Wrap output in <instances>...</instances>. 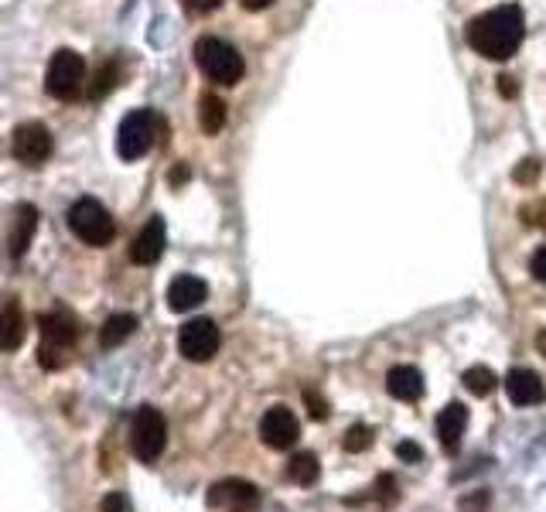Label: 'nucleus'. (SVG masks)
<instances>
[{"instance_id":"aec40b11","label":"nucleus","mask_w":546,"mask_h":512,"mask_svg":"<svg viewBox=\"0 0 546 512\" xmlns=\"http://www.w3.org/2000/svg\"><path fill=\"white\" fill-rule=\"evenodd\" d=\"M198 123H202L205 134H219L226 127V103L215 93H205L198 99Z\"/></svg>"},{"instance_id":"423d86ee","label":"nucleus","mask_w":546,"mask_h":512,"mask_svg":"<svg viewBox=\"0 0 546 512\" xmlns=\"http://www.w3.org/2000/svg\"><path fill=\"white\" fill-rule=\"evenodd\" d=\"M164 444H168V420H164L161 410L140 407L134 424H130V448L144 465H154L161 458Z\"/></svg>"},{"instance_id":"2f4dec72","label":"nucleus","mask_w":546,"mask_h":512,"mask_svg":"<svg viewBox=\"0 0 546 512\" xmlns=\"http://www.w3.org/2000/svg\"><path fill=\"white\" fill-rule=\"evenodd\" d=\"M499 93H502V96H516V79H512V76H502V79H499Z\"/></svg>"},{"instance_id":"7c9ffc66","label":"nucleus","mask_w":546,"mask_h":512,"mask_svg":"<svg viewBox=\"0 0 546 512\" xmlns=\"http://www.w3.org/2000/svg\"><path fill=\"white\" fill-rule=\"evenodd\" d=\"M396 454H400V458H407V461H417L420 458V448H417V444H400V448H396Z\"/></svg>"},{"instance_id":"a878e982","label":"nucleus","mask_w":546,"mask_h":512,"mask_svg":"<svg viewBox=\"0 0 546 512\" xmlns=\"http://www.w3.org/2000/svg\"><path fill=\"white\" fill-rule=\"evenodd\" d=\"M99 512H130V499L123 492H110L103 499V506H99Z\"/></svg>"},{"instance_id":"6ab92c4d","label":"nucleus","mask_w":546,"mask_h":512,"mask_svg":"<svg viewBox=\"0 0 546 512\" xmlns=\"http://www.w3.org/2000/svg\"><path fill=\"white\" fill-rule=\"evenodd\" d=\"M140 328V321L134 315H127V311H120V315H110L103 321V328H99V345L103 349H117V345L127 342L130 335H134Z\"/></svg>"},{"instance_id":"b1692460","label":"nucleus","mask_w":546,"mask_h":512,"mask_svg":"<svg viewBox=\"0 0 546 512\" xmlns=\"http://www.w3.org/2000/svg\"><path fill=\"white\" fill-rule=\"evenodd\" d=\"M113 82H117V65H110V62H106L103 69H99V76H96L93 96H103L106 89H113Z\"/></svg>"},{"instance_id":"4468645a","label":"nucleus","mask_w":546,"mask_h":512,"mask_svg":"<svg viewBox=\"0 0 546 512\" xmlns=\"http://www.w3.org/2000/svg\"><path fill=\"white\" fill-rule=\"evenodd\" d=\"M506 393L516 407H536V403L546 400V386L533 369H512L506 376Z\"/></svg>"},{"instance_id":"2eb2a0df","label":"nucleus","mask_w":546,"mask_h":512,"mask_svg":"<svg viewBox=\"0 0 546 512\" xmlns=\"http://www.w3.org/2000/svg\"><path fill=\"white\" fill-rule=\"evenodd\" d=\"M35 229H38V209L35 205H18L11 233H7V250H11L14 260H21V256L28 253L31 239H35Z\"/></svg>"},{"instance_id":"72a5a7b5","label":"nucleus","mask_w":546,"mask_h":512,"mask_svg":"<svg viewBox=\"0 0 546 512\" xmlns=\"http://www.w3.org/2000/svg\"><path fill=\"white\" fill-rule=\"evenodd\" d=\"M536 345H540V352H546V332H543L540 338H536Z\"/></svg>"},{"instance_id":"473e14b6","label":"nucleus","mask_w":546,"mask_h":512,"mask_svg":"<svg viewBox=\"0 0 546 512\" xmlns=\"http://www.w3.org/2000/svg\"><path fill=\"white\" fill-rule=\"evenodd\" d=\"M273 0H243V11H267Z\"/></svg>"},{"instance_id":"f03ea898","label":"nucleus","mask_w":546,"mask_h":512,"mask_svg":"<svg viewBox=\"0 0 546 512\" xmlns=\"http://www.w3.org/2000/svg\"><path fill=\"white\" fill-rule=\"evenodd\" d=\"M38 332H41V345H38L41 369L55 373V369L69 366V355L76 349V338H79V328L76 321H72V315H65V311H45V315H38Z\"/></svg>"},{"instance_id":"c756f323","label":"nucleus","mask_w":546,"mask_h":512,"mask_svg":"<svg viewBox=\"0 0 546 512\" xmlns=\"http://www.w3.org/2000/svg\"><path fill=\"white\" fill-rule=\"evenodd\" d=\"M185 7L192 14H212V11H219V7H222V0H185Z\"/></svg>"},{"instance_id":"f8f14e48","label":"nucleus","mask_w":546,"mask_h":512,"mask_svg":"<svg viewBox=\"0 0 546 512\" xmlns=\"http://www.w3.org/2000/svg\"><path fill=\"white\" fill-rule=\"evenodd\" d=\"M164 246H168V229H164L161 216H154L147 219V226L137 233L134 246H130V260H134L137 267H151V263L161 260Z\"/></svg>"},{"instance_id":"20e7f679","label":"nucleus","mask_w":546,"mask_h":512,"mask_svg":"<svg viewBox=\"0 0 546 512\" xmlns=\"http://www.w3.org/2000/svg\"><path fill=\"white\" fill-rule=\"evenodd\" d=\"M69 229L72 236L82 239L86 246H110V239L117 236L110 212L96 198H76L69 209Z\"/></svg>"},{"instance_id":"9d476101","label":"nucleus","mask_w":546,"mask_h":512,"mask_svg":"<svg viewBox=\"0 0 546 512\" xmlns=\"http://www.w3.org/2000/svg\"><path fill=\"white\" fill-rule=\"evenodd\" d=\"M11 154L28 168H38L52 158V134L45 123H21L11 137Z\"/></svg>"},{"instance_id":"5701e85b","label":"nucleus","mask_w":546,"mask_h":512,"mask_svg":"<svg viewBox=\"0 0 546 512\" xmlns=\"http://www.w3.org/2000/svg\"><path fill=\"white\" fill-rule=\"evenodd\" d=\"M369 448H372V427H366V424L349 427V434H345V451H369Z\"/></svg>"},{"instance_id":"f257e3e1","label":"nucleus","mask_w":546,"mask_h":512,"mask_svg":"<svg viewBox=\"0 0 546 512\" xmlns=\"http://www.w3.org/2000/svg\"><path fill=\"white\" fill-rule=\"evenodd\" d=\"M468 45L488 62H506L519 52L526 38V14L519 4H502L495 11L478 14L465 31Z\"/></svg>"},{"instance_id":"dca6fc26","label":"nucleus","mask_w":546,"mask_h":512,"mask_svg":"<svg viewBox=\"0 0 546 512\" xmlns=\"http://www.w3.org/2000/svg\"><path fill=\"white\" fill-rule=\"evenodd\" d=\"M465 427H468V407L465 403H448V407L437 414V437H441L444 451H458L461 437H465Z\"/></svg>"},{"instance_id":"c85d7f7f","label":"nucleus","mask_w":546,"mask_h":512,"mask_svg":"<svg viewBox=\"0 0 546 512\" xmlns=\"http://www.w3.org/2000/svg\"><path fill=\"white\" fill-rule=\"evenodd\" d=\"M304 396H308V407H311V417H314V420H325L328 414H332V410H328V403L321 400V396L314 393V390H308Z\"/></svg>"},{"instance_id":"4be33fe9","label":"nucleus","mask_w":546,"mask_h":512,"mask_svg":"<svg viewBox=\"0 0 546 512\" xmlns=\"http://www.w3.org/2000/svg\"><path fill=\"white\" fill-rule=\"evenodd\" d=\"M465 386L475 396H488L499 386V379H495V373L488 366H471V369H465Z\"/></svg>"},{"instance_id":"ddd939ff","label":"nucleus","mask_w":546,"mask_h":512,"mask_svg":"<svg viewBox=\"0 0 546 512\" xmlns=\"http://www.w3.org/2000/svg\"><path fill=\"white\" fill-rule=\"evenodd\" d=\"M205 297H209V284L195 274H181L168 284V308L178 311V315H185V311L205 304Z\"/></svg>"},{"instance_id":"0eeeda50","label":"nucleus","mask_w":546,"mask_h":512,"mask_svg":"<svg viewBox=\"0 0 546 512\" xmlns=\"http://www.w3.org/2000/svg\"><path fill=\"white\" fill-rule=\"evenodd\" d=\"M82 82H86V62L72 48H59V52L48 59L45 69V93L55 99H76Z\"/></svg>"},{"instance_id":"a211bd4d","label":"nucleus","mask_w":546,"mask_h":512,"mask_svg":"<svg viewBox=\"0 0 546 512\" xmlns=\"http://www.w3.org/2000/svg\"><path fill=\"white\" fill-rule=\"evenodd\" d=\"M24 332H28V321H24L18 301H14V297H7V301H4V315H0V349L14 352L24 342Z\"/></svg>"},{"instance_id":"f3484780","label":"nucleus","mask_w":546,"mask_h":512,"mask_svg":"<svg viewBox=\"0 0 546 512\" xmlns=\"http://www.w3.org/2000/svg\"><path fill=\"white\" fill-rule=\"evenodd\" d=\"M386 390L403 403H417L424 396V376H420L417 366H393L386 373Z\"/></svg>"},{"instance_id":"6e6552de","label":"nucleus","mask_w":546,"mask_h":512,"mask_svg":"<svg viewBox=\"0 0 546 512\" xmlns=\"http://www.w3.org/2000/svg\"><path fill=\"white\" fill-rule=\"evenodd\" d=\"M222 345V332L212 318H192L181 325L178 349L188 362H209Z\"/></svg>"},{"instance_id":"9b49d317","label":"nucleus","mask_w":546,"mask_h":512,"mask_svg":"<svg viewBox=\"0 0 546 512\" xmlns=\"http://www.w3.org/2000/svg\"><path fill=\"white\" fill-rule=\"evenodd\" d=\"M297 434H301V424H297L291 407H280V403H277V407H270L260 420V437H263V444L273 448V451L294 448Z\"/></svg>"},{"instance_id":"1a4fd4ad","label":"nucleus","mask_w":546,"mask_h":512,"mask_svg":"<svg viewBox=\"0 0 546 512\" xmlns=\"http://www.w3.org/2000/svg\"><path fill=\"white\" fill-rule=\"evenodd\" d=\"M215 512H260V489L246 478H222L205 495Z\"/></svg>"},{"instance_id":"393cba45","label":"nucleus","mask_w":546,"mask_h":512,"mask_svg":"<svg viewBox=\"0 0 546 512\" xmlns=\"http://www.w3.org/2000/svg\"><path fill=\"white\" fill-rule=\"evenodd\" d=\"M536 175H540V161H536V158L523 161V164H519L516 171H512V178H516L519 185H533V181H536Z\"/></svg>"},{"instance_id":"cd10ccee","label":"nucleus","mask_w":546,"mask_h":512,"mask_svg":"<svg viewBox=\"0 0 546 512\" xmlns=\"http://www.w3.org/2000/svg\"><path fill=\"white\" fill-rule=\"evenodd\" d=\"M529 274H533L540 284H546V246L533 253V260H529Z\"/></svg>"},{"instance_id":"39448f33","label":"nucleus","mask_w":546,"mask_h":512,"mask_svg":"<svg viewBox=\"0 0 546 512\" xmlns=\"http://www.w3.org/2000/svg\"><path fill=\"white\" fill-rule=\"evenodd\" d=\"M164 130V120L157 117L154 110H134L127 113L117 130V154L123 161H137L144 158L147 151L154 147L157 134Z\"/></svg>"},{"instance_id":"bb28decb","label":"nucleus","mask_w":546,"mask_h":512,"mask_svg":"<svg viewBox=\"0 0 546 512\" xmlns=\"http://www.w3.org/2000/svg\"><path fill=\"white\" fill-rule=\"evenodd\" d=\"M523 216H526V222H533V226L546 229V198H540V202H533V205H526Z\"/></svg>"},{"instance_id":"7ed1b4c3","label":"nucleus","mask_w":546,"mask_h":512,"mask_svg":"<svg viewBox=\"0 0 546 512\" xmlns=\"http://www.w3.org/2000/svg\"><path fill=\"white\" fill-rule=\"evenodd\" d=\"M195 62H198V69L205 72V79L219 82V86H236L246 72L243 55H239L229 41L212 38V35L195 41Z\"/></svg>"},{"instance_id":"412c9836","label":"nucleus","mask_w":546,"mask_h":512,"mask_svg":"<svg viewBox=\"0 0 546 512\" xmlns=\"http://www.w3.org/2000/svg\"><path fill=\"white\" fill-rule=\"evenodd\" d=\"M287 478H291L294 485H314L321 478V465L318 458H314L311 451H301L294 454L291 461H287Z\"/></svg>"}]
</instances>
